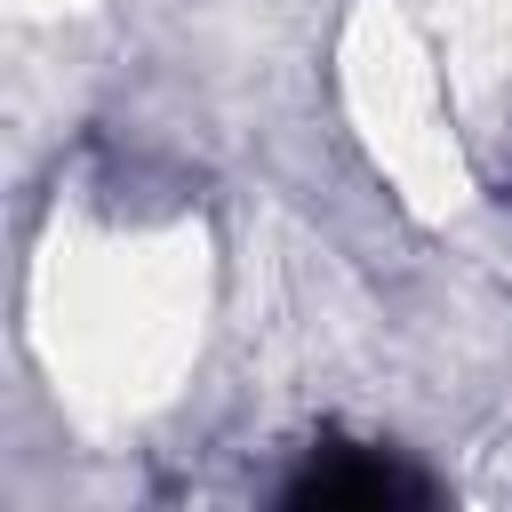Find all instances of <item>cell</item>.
<instances>
[{
  "label": "cell",
  "mask_w": 512,
  "mask_h": 512,
  "mask_svg": "<svg viewBox=\"0 0 512 512\" xmlns=\"http://www.w3.org/2000/svg\"><path fill=\"white\" fill-rule=\"evenodd\" d=\"M288 504L296 512H416V504H432V480L416 464H400L392 448L320 440L304 456V472L288 480Z\"/></svg>",
  "instance_id": "6da1fadb"
}]
</instances>
